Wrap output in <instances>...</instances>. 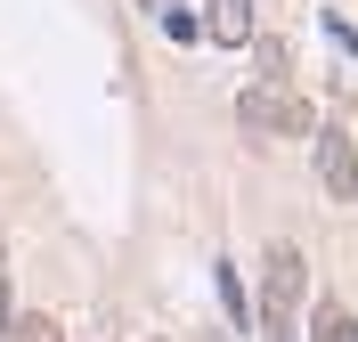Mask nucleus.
<instances>
[{
	"label": "nucleus",
	"mask_w": 358,
	"mask_h": 342,
	"mask_svg": "<svg viewBox=\"0 0 358 342\" xmlns=\"http://www.w3.org/2000/svg\"><path fill=\"white\" fill-rule=\"evenodd\" d=\"M301 285H310V261L293 245H277L268 269H261V326H268V342H301Z\"/></svg>",
	"instance_id": "1"
},
{
	"label": "nucleus",
	"mask_w": 358,
	"mask_h": 342,
	"mask_svg": "<svg viewBox=\"0 0 358 342\" xmlns=\"http://www.w3.org/2000/svg\"><path fill=\"white\" fill-rule=\"evenodd\" d=\"M236 122H245L252 138H285V131H310V106H301L285 82H252V90L236 98Z\"/></svg>",
	"instance_id": "2"
},
{
	"label": "nucleus",
	"mask_w": 358,
	"mask_h": 342,
	"mask_svg": "<svg viewBox=\"0 0 358 342\" xmlns=\"http://www.w3.org/2000/svg\"><path fill=\"white\" fill-rule=\"evenodd\" d=\"M317 187H326L334 204L358 196V138L350 131H317Z\"/></svg>",
	"instance_id": "3"
},
{
	"label": "nucleus",
	"mask_w": 358,
	"mask_h": 342,
	"mask_svg": "<svg viewBox=\"0 0 358 342\" xmlns=\"http://www.w3.org/2000/svg\"><path fill=\"white\" fill-rule=\"evenodd\" d=\"M203 33H212L220 49L252 41V0H212V8H203Z\"/></svg>",
	"instance_id": "4"
},
{
	"label": "nucleus",
	"mask_w": 358,
	"mask_h": 342,
	"mask_svg": "<svg viewBox=\"0 0 358 342\" xmlns=\"http://www.w3.org/2000/svg\"><path fill=\"white\" fill-rule=\"evenodd\" d=\"M310 342H358V318L342 310V301H317V318H310Z\"/></svg>",
	"instance_id": "5"
},
{
	"label": "nucleus",
	"mask_w": 358,
	"mask_h": 342,
	"mask_svg": "<svg viewBox=\"0 0 358 342\" xmlns=\"http://www.w3.org/2000/svg\"><path fill=\"white\" fill-rule=\"evenodd\" d=\"M0 342H66V326L41 318V310H24V318H8V334H0Z\"/></svg>",
	"instance_id": "6"
},
{
	"label": "nucleus",
	"mask_w": 358,
	"mask_h": 342,
	"mask_svg": "<svg viewBox=\"0 0 358 342\" xmlns=\"http://www.w3.org/2000/svg\"><path fill=\"white\" fill-rule=\"evenodd\" d=\"M163 33H171V41H196L203 17H187V8H163Z\"/></svg>",
	"instance_id": "7"
},
{
	"label": "nucleus",
	"mask_w": 358,
	"mask_h": 342,
	"mask_svg": "<svg viewBox=\"0 0 358 342\" xmlns=\"http://www.w3.org/2000/svg\"><path fill=\"white\" fill-rule=\"evenodd\" d=\"M220 301H228V318L245 326V285H236V269H220Z\"/></svg>",
	"instance_id": "8"
},
{
	"label": "nucleus",
	"mask_w": 358,
	"mask_h": 342,
	"mask_svg": "<svg viewBox=\"0 0 358 342\" xmlns=\"http://www.w3.org/2000/svg\"><path fill=\"white\" fill-rule=\"evenodd\" d=\"M147 8H155V17H163V8H179V0H147Z\"/></svg>",
	"instance_id": "9"
}]
</instances>
